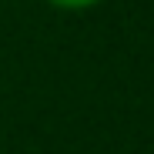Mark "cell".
<instances>
[{
    "mask_svg": "<svg viewBox=\"0 0 154 154\" xmlns=\"http://www.w3.org/2000/svg\"><path fill=\"white\" fill-rule=\"evenodd\" d=\"M47 4H54V7H60V10H87V7L100 4V0H47Z\"/></svg>",
    "mask_w": 154,
    "mask_h": 154,
    "instance_id": "cell-1",
    "label": "cell"
}]
</instances>
